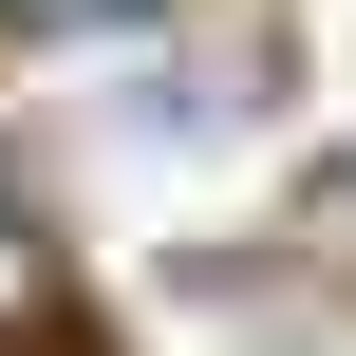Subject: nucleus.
Segmentation results:
<instances>
[{"instance_id": "obj_1", "label": "nucleus", "mask_w": 356, "mask_h": 356, "mask_svg": "<svg viewBox=\"0 0 356 356\" xmlns=\"http://www.w3.org/2000/svg\"><path fill=\"white\" fill-rule=\"evenodd\" d=\"M0 319H38V225H19V188H0Z\"/></svg>"}]
</instances>
